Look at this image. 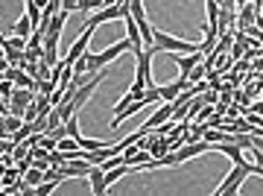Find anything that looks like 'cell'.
Listing matches in <instances>:
<instances>
[{
    "label": "cell",
    "instance_id": "3957f363",
    "mask_svg": "<svg viewBox=\"0 0 263 196\" xmlns=\"http://www.w3.org/2000/svg\"><path fill=\"white\" fill-rule=\"evenodd\" d=\"M158 50L155 47H143V50H138L135 56H138V67H135V79H141V82H146V88L152 85V56H155Z\"/></svg>",
    "mask_w": 263,
    "mask_h": 196
},
{
    "label": "cell",
    "instance_id": "d6986e66",
    "mask_svg": "<svg viewBox=\"0 0 263 196\" xmlns=\"http://www.w3.org/2000/svg\"><path fill=\"white\" fill-rule=\"evenodd\" d=\"M62 9H65V12H76V9H79V0H62Z\"/></svg>",
    "mask_w": 263,
    "mask_h": 196
},
{
    "label": "cell",
    "instance_id": "52a82bcc",
    "mask_svg": "<svg viewBox=\"0 0 263 196\" xmlns=\"http://www.w3.org/2000/svg\"><path fill=\"white\" fill-rule=\"evenodd\" d=\"M123 18V9L120 6H103V9H97L91 18H88V24L91 27H100V24H105V21H117Z\"/></svg>",
    "mask_w": 263,
    "mask_h": 196
},
{
    "label": "cell",
    "instance_id": "44dd1931",
    "mask_svg": "<svg viewBox=\"0 0 263 196\" xmlns=\"http://www.w3.org/2000/svg\"><path fill=\"white\" fill-rule=\"evenodd\" d=\"M260 94H263V85H260Z\"/></svg>",
    "mask_w": 263,
    "mask_h": 196
},
{
    "label": "cell",
    "instance_id": "8992f818",
    "mask_svg": "<svg viewBox=\"0 0 263 196\" xmlns=\"http://www.w3.org/2000/svg\"><path fill=\"white\" fill-rule=\"evenodd\" d=\"M94 29H97V27H91V24H88V27L82 29V35H79V38L73 41L70 53H67V62H70V65H73V62H76L79 56H82L85 50H88V41H91V35H94Z\"/></svg>",
    "mask_w": 263,
    "mask_h": 196
},
{
    "label": "cell",
    "instance_id": "ffe728a7",
    "mask_svg": "<svg viewBox=\"0 0 263 196\" xmlns=\"http://www.w3.org/2000/svg\"><path fill=\"white\" fill-rule=\"evenodd\" d=\"M6 67H9V62H6V56H0V74H6Z\"/></svg>",
    "mask_w": 263,
    "mask_h": 196
},
{
    "label": "cell",
    "instance_id": "2e32d148",
    "mask_svg": "<svg viewBox=\"0 0 263 196\" xmlns=\"http://www.w3.org/2000/svg\"><path fill=\"white\" fill-rule=\"evenodd\" d=\"M24 56H27V62H44V47L38 44V47H29L24 50Z\"/></svg>",
    "mask_w": 263,
    "mask_h": 196
},
{
    "label": "cell",
    "instance_id": "5b68a950",
    "mask_svg": "<svg viewBox=\"0 0 263 196\" xmlns=\"http://www.w3.org/2000/svg\"><path fill=\"white\" fill-rule=\"evenodd\" d=\"M59 167L65 170L67 179H79V176H88V173L94 170V164L88 158H70V161H65V164H59Z\"/></svg>",
    "mask_w": 263,
    "mask_h": 196
},
{
    "label": "cell",
    "instance_id": "30bf717a",
    "mask_svg": "<svg viewBox=\"0 0 263 196\" xmlns=\"http://www.w3.org/2000/svg\"><path fill=\"white\" fill-rule=\"evenodd\" d=\"M184 88H187V79H181V76L176 79V82H170V85H158L161 100H164V103H173V100H176V97L184 91Z\"/></svg>",
    "mask_w": 263,
    "mask_h": 196
},
{
    "label": "cell",
    "instance_id": "277c9868",
    "mask_svg": "<svg viewBox=\"0 0 263 196\" xmlns=\"http://www.w3.org/2000/svg\"><path fill=\"white\" fill-rule=\"evenodd\" d=\"M170 56H173V62L179 65V76L181 79H187L190 70L205 59V53H202V50H193V53H170Z\"/></svg>",
    "mask_w": 263,
    "mask_h": 196
},
{
    "label": "cell",
    "instance_id": "e0dca14e",
    "mask_svg": "<svg viewBox=\"0 0 263 196\" xmlns=\"http://www.w3.org/2000/svg\"><path fill=\"white\" fill-rule=\"evenodd\" d=\"M6 62H9V65H24L27 56H24V50H12V47H6Z\"/></svg>",
    "mask_w": 263,
    "mask_h": 196
},
{
    "label": "cell",
    "instance_id": "7a4b0ae2",
    "mask_svg": "<svg viewBox=\"0 0 263 196\" xmlns=\"http://www.w3.org/2000/svg\"><path fill=\"white\" fill-rule=\"evenodd\" d=\"M152 47L158 50V53H193V50H199V44H193V41H181V38H173L167 35V32H161V29H152Z\"/></svg>",
    "mask_w": 263,
    "mask_h": 196
},
{
    "label": "cell",
    "instance_id": "7402d4cb",
    "mask_svg": "<svg viewBox=\"0 0 263 196\" xmlns=\"http://www.w3.org/2000/svg\"><path fill=\"white\" fill-rule=\"evenodd\" d=\"M0 100H3V97H0Z\"/></svg>",
    "mask_w": 263,
    "mask_h": 196
},
{
    "label": "cell",
    "instance_id": "6da1fadb",
    "mask_svg": "<svg viewBox=\"0 0 263 196\" xmlns=\"http://www.w3.org/2000/svg\"><path fill=\"white\" fill-rule=\"evenodd\" d=\"M252 173H254V161H252V158L237 161L234 170L226 176V182H222V185H216L214 196H231V193H237V190H240V185H243V182L252 176Z\"/></svg>",
    "mask_w": 263,
    "mask_h": 196
},
{
    "label": "cell",
    "instance_id": "5bb4252c",
    "mask_svg": "<svg viewBox=\"0 0 263 196\" xmlns=\"http://www.w3.org/2000/svg\"><path fill=\"white\" fill-rule=\"evenodd\" d=\"M24 182H27L29 187L41 185V182H44V170H38V167H29L27 173H24Z\"/></svg>",
    "mask_w": 263,
    "mask_h": 196
},
{
    "label": "cell",
    "instance_id": "4fadbf2b",
    "mask_svg": "<svg viewBox=\"0 0 263 196\" xmlns=\"http://www.w3.org/2000/svg\"><path fill=\"white\" fill-rule=\"evenodd\" d=\"M24 123H27V120H24L21 114H6V120H3V126H0V129H3V138H9L12 132H18Z\"/></svg>",
    "mask_w": 263,
    "mask_h": 196
},
{
    "label": "cell",
    "instance_id": "9a60e30c",
    "mask_svg": "<svg viewBox=\"0 0 263 196\" xmlns=\"http://www.w3.org/2000/svg\"><path fill=\"white\" fill-rule=\"evenodd\" d=\"M103 6H105V0H79V12H88V15H94Z\"/></svg>",
    "mask_w": 263,
    "mask_h": 196
},
{
    "label": "cell",
    "instance_id": "7c38bea8",
    "mask_svg": "<svg viewBox=\"0 0 263 196\" xmlns=\"http://www.w3.org/2000/svg\"><path fill=\"white\" fill-rule=\"evenodd\" d=\"M15 35H21V38H29L32 32H35V24H32V18L29 15H21L18 21H15V29H12Z\"/></svg>",
    "mask_w": 263,
    "mask_h": 196
},
{
    "label": "cell",
    "instance_id": "ac0fdd59",
    "mask_svg": "<svg viewBox=\"0 0 263 196\" xmlns=\"http://www.w3.org/2000/svg\"><path fill=\"white\" fill-rule=\"evenodd\" d=\"M132 100H135V97H132V91H129V94H126V97H123V100H120V103L114 105V114H120V112H123V109H126V105H129V103H132Z\"/></svg>",
    "mask_w": 263,
    "mask_h": 196
},
{
    "label": "cell",
    "instance_id": "ba28073f",
    "mask_svg": "<svg viewBox=\"0 0 263 196\" xmlns=\"http://www.w3.org/2000/svg\"><path fill=\"white\" fill-rule=\"evenodd\" d=\"M170 117H173V103H161L158 109H155V112H152V117L146 123H143V126H146V132H155L161 126V123L164 120H170Z\"/></svg>",
    "mask_w": 263,
    "mask_h": 196
},
{
    "label": "cell",
    "instance_id": "9c48e42d",
    "mask_svg": "<svg viewBox=\"0 0 263 196\" xmlns=\"http://www.w3.org/2000/svg\"><path fill=\"white\" fill-rule=\"evenodd\" d=\"M88 179H91V193H94V196H103L105 190H108V185H105V170H103V164H94V170L88 173Z\"/></svg>",
    "mask_w": 263,
    "mask_h": 196
},
{
    "label": "cell",
    "instance_id": "8fae6325",
    "mask_svg": "<svg viewBox=\"0 0 263 196\" xmlns=\"http://www.w3.org/2000/svg\"><path fill=\"white\" fill-rule=\"evenodd\" d=\"M257 15H260V6H257V3H252V0H249L246 6H240V9H237V21H240V27L254 24V21H257Z\"/></svg>",
    "mask_w": 263,
    "mask_h": 196
}]
</instances>
